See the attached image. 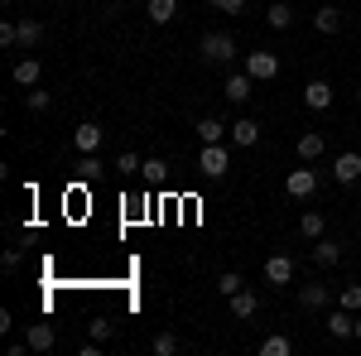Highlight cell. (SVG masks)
<instances>
[{
  "label": "cell",
  "instance_id": "1",
  "mask_svg": "<svg viewBox=\"0 0 361 356\" xmlns=\"http://www.w3.org/2000/svg\"><path fill=\"white\" fill-rule=\"evenodd\" d=\"M197 54L207 58V63H231V58H236V39L222 34V29H207L202 44H197Z\"/></svg>",
  "mask_w": 361,
  "mask_h": 356
},
{
  "label": "cell",
  "instance_id": "2",
  "mask_svg": "<svg viewBox=\"0 0 361 356\" xmlns=\"http://www.w3.org/2000/svg\"><path fill=\"white\" fill-rule=\"evenodd\" d=\"M197 168H202L207 178H226V168H231V154H226L222 145H202V154H197Z\"/></svg>",
  "mask_w": 361,
  "mask_h": 356
},
{
  "label": "cell",
  "instance_id": "3",
  "mask_svg": "<svg viewBox=\"0 0 361 356\" xmlns=\"http://www.w3.org/2000/svg\"><path fill=\"white\" fill-rule=\"evenodd\" d=\"M284 192H289V197H299V202H304V197H313V192H318V173H313V168H289Z\"/></svg>",
  "mask_w": 361,
  "mask_h": 356
},
{
  "label": "cell",
  "instance_id": "4",
  "mask_svg": "<svg viewBox=\"0 0 361 356\" xmlns=\"http://www.w3.org/2000/svg\"><path fill=\"white\" fill-rule=\"evenodd\" d=\"M246 73L255 78V82H270V78H279V58L275 54H246Z\"/></svg>",
  "mask_w": 361,
  "mask_h": 356
},
{
  "label": "cell",
  "instance_id": "5",
  "mask_svg": "<svg viewBox=\"0 0 361 356\" xmlns=\"http://www.w3.org/2000/svg\"><path fill=\"white\" fill-rule=\"evenodd\" d=\"M328 337H337V342H342V337H357V318H352V308L337 303L333 313H328Z\"/></svg>",
  "mask_w": 361,
  "mask_h": 356
},
{
  "label": "cell",
  "instance_id": "6",
  "mask_svg": "<svg viewBox=\"0 0 361 356\" xmlns=\"http://www.w3.org/2000/svg\"><path fill=\"white\" fill-rule=\"evenodd\" d=\"M304 106H308V111H328V106H333V82L313 78V82L304 87Z\"/></svg>",
  "mask_w": 361,
  "mask_h": 356
},
{
  "label": "cell",
  "instance_id": "7",
  "mask_svg": "<svg viewBox=\"0 0 361 356\" xmlns=\"http://www.w3.org/2000/svg\"><path fill=\"white\" fill-rule=\"evenodd\" d=\"M250 87H255V78H250V73H231V78L222 82V92H226V102L246 106V102H250Z\"/></svg>",
  "mask_w": 361,
  "mask_h": 356
},
{
  "label": "cell",
  "instance_id": "8",
  "mask_svg": "<svg viewBox=\"0 0 361 356\" xmlns=\"http://www.w3.org/2000/svg\"><path fill=\"white\" fill-rule=\"evenodd\" d=\"M265 284H294V260L289 255H270L265 260Z\"/></svg>",
  "mask_w": 361,
  "mask_h": 356
},
{
  "label": "cell",
  "instance_id": "9",
  "mask_svg": "<svg viewBox=\"0 0 361 356\" xmlns=\"http://www.w3.org/2000/svg\"><path fill=\"white\" fill-rule=\"evenodd\" d=\"M73 145H78L82 154H97V145H102V125H97V121H82V125L73 130Z\"/></svg>",
  "mask_w": 361,
  "mask_h": 356
},
{
  "label": "cell",
  "instance_id": "10",
  "mask_svg": "<svg viewBox=\"0 0 361 356\" xmlns=\"http://www.w3.org/2000/svg\"><path fill=\"white\" fill-rule=\"evenodd\" d=\"M323 149H328V140L318 135V130H304V135H299V159H304V164L323 159Z\"/></svg>",
  "mask_w": 361,
  "mask_h": 356
},
{
  "label": "cell",
  "instance_id": "11",
  "mask_svg": "<svg viewBox=\"0 0 361 356\" xmlns=\"http://www.w3.org/2000/svg\"><path fill=\"white\" fill-rule=\"evenodd\" d=\"M337 183H357L361 178V154H352V149H347V154H337Z\"/></svg>",
  "mask_w": 361,
  "mask_h": 356
},
{
  "label": "cell",
  "instance_id": "12",
  "mask_svg": "<svg viewBox=\"0 0 361 356\" xmlns=\"http://www.w3.org/2000/svg\"><path fill=\"white\" fill-rule=\"evenodd\" d=\"M231 313H236V318H255V313H260V294L236 289V294H231Z\"/></svg>",
  "mask_w": 361,
  "mask_h": 356
},
{
  "label": "cell",
  "instance_id": "13",
  "mask_svg": "<svg viewBox=\"0 0 361 356\" xmlns=\"http://www.w3.org/2000/svg\"><path fill=\"white\" fill-rule=\"evenodd\" d=\"M231 140H236L241 149H250V145L260 140V121H250V116H241V121L231 125Z\"/></svg>",
  "mask_w": 361,
  "mask_h": 356
},
{
  "label": "cell",
  "instance_id": "14",
  "mask_svg": "<svg viewBox=\"0 0 361 356\" xmlns=\"http://www.w3.org/2000/svg\"><path fill=\"white\" fill-rule=\"evenodd\" d=\"M193 130H197V140H202V145H222V130H231V125H222L217 116H202Z\"/></svg>",
  "mask_w": 361,
  "mask_h": 356
},
{
  "label": "cell",
  "instance_id": "15",
  "mask_svg": "<svg viewBox=\"0 0 361 356\" xmlns=\"http://www.w3.org/2000/svg\"><path fill=\"white\" fill-rule=\"evenodd\" d=\"M265 25L270 29H289L294 25V5H289V0H275V5L265 10Z\"/></svg>",
  "mask_w": 361,
  "mask_h": 356
},
{
  "label": "cell",
  "instance_id": "16",
  "mask_svg": "<svg viewBox=\"0 0 361 356\" xmlns=\"http://www.w3.org/2000/svg\"><path fill=\"white\" fill-rule=\"evenodd\" d=\"M29 352H54V328L49 323H29Z\"/></svg>",
  "mask_w": 361,
  "mask_h": 356
},
{
  "label": "cell",
  "instance_id": "17",
  "mask_svg": "<svg viewBox=\"0 0 361 356\" xmlns=\"http://www.w3.org/2000/svg\"><path fill=\"white\" fill-rule=\"evenodd\" d=\"M145 15H149V25H169V20L178 15V0H149Z\"/></svg>",
  "mask_w": 361,
  "mask_h": 356
},
{
  "label": "cell",
  "instance_id": "18",
  "mask_svg": "<svg viewBox=\"0 0 361 356\" xmlns=\"http://www.w3.org/2000/svg\"><path fill=\"white\" fill-rule=\"evenodd\" d=\"M39 73H44L39 58H20V63H15V82L20 87H39Z\"/></svg>",
  "mask_w": 361,
  "mask_h": 356
},
{
  "label": "cell",
  "instance_id": "19",
  "mask_svg": "<svg viewBox=\"0 0 361 356\" xmlns=\"http://www.w3.org/2000/svg\"><path fill=\"white\" fill-rule=\"evenodd\" d=\"M328 299H333L328 284H304V289H299V303H304V308H323Z\"/></svg>",
  "mask_w": 361,
  "mask_h": 356
},
{
  "label": "cell",
  "instance_id": "20",
  "mask_svg": "<svg viewBox=\"0 0 361 356\" xmlns=\"http://www.w3.org/2000/svg\"><path fill=\"white\" fill-rule=\"evenodd\" d=\"M313 29H318V34H337V29H342V15H337V5H323V10L313 15Z\"/></svg>",
  "mask_w": 361,
  "mask_h": 356
},
{
  "label": "cell",
  "instance_id": "21",
  "mask_svg": "<svg viewBox=\"0 0 361 356\" xmlns=\"http://www.w3.org/2000/svg\"><path fill=\"white\" fill-rule=\"evenodd\" d=\"M313 260H318V265H337V260H342V246H337V241H328V236H318Z\"/></svg>",
  "mask_w": 361,
  "mask_h": 356
},
{
  "label": "cell",
  "instance_id": "22",
  "mask_svg": "<svg viewBox=\"0 0 361 356\" xmlns=\"http://www.w3.org/2000/svg\"><path fill=\"white\" fill-rule=\"evenodd\" d=\"M299 236H304V241H318V236H323V217H318V212H304V217H299Z\"/></svg>",
  "mask_w": 361,
  "mask_h": 356
},
{
  "label": "cell",
  "instance_id": "23",
  "mask_svg": "<svg viewBox=\"0 0 361 356\" xmlns=\"http://www.w3.org/2000/svg\"><path fill=\"white\" fill-rule=\"evenodd\" d=\"M20 44H25V49H34V44H39V39H44V25H39V20H20Z\"/></svg>",
  "mask_w": 361,
  "mask_h": 356
},
{
  "label": "cell",
  "instance_id": "24",
  "mask_svg": "<svg viewBox=\"0 0 361 356\" xmlns=\"http://www.w3.org/2000/svg\"><path fill=\"white\" fill-rule=\"evenodd\" d=\"M140 173H145V183H164V178H169V164H164V159H145V164H140Z\"/></svg>",
  "mask_w": 361,
  "mask_h": 356
},
{
  "label": "cell",
  "instance_id": "25",
  "mask_svg": "<svg viewBox=\"0 0 361 356\" xmlns=\"http://www.w3.org/2000/svg\"><path fill=\"white\" fill-rule=\"evenodd\" d=\"M289 352H294L289 337H265V342H260V356H289Z\"/></svg>",
  "mask_w": 361,
  "mask_h": 356
},
{
  "label": "cell",
  "instance_id": "26",
  "mask_svg": "<svg viewBox=\"0 0 361 356\" xmlns=\"http://www.w3.org/2000/svg\"><path fill=\"white\" fill-rule=\"evenodd\" d=\"M154 356H178V337L173 332H159L154 337Z\"/></svg>",
  "mask_w": 361,
  "mask_h": 356
},
{
  "label": "cell",
  "instance_id": "27",
  "mask_svg": "<svg viewBox=\"0 0 361 356\" xmlns=\"http://www.w3.org/2000/svg\"><path fill=\"white\" fill-rule=\"evenodd\" d=\"M337 303H342V308H352V313H361V284H347V289L337 294Z\"/></svg>",
  "mask_w": 361,
  "mask_h": 356
},
{
  "label": "cell",
  "instance_id": "28",
  "mask_svg": "<svg viewBox=\"0 0 361 356\" xmlns=\"http://www.w3.org/2000/svg\"><path fill=\"white\" fill-rule=\"evenodd\" d=\"M217 289H222L226 299H231V294H236V289H246V279H241V274H236V270H226L222 279H217Z\"/></svg>",
  "mask_w": 361,
  "mask_h": 356
},
{
  "label": "cell",
  "instance_id": "29",
  "mask_svg": "<svg viewBox=\"0 0 361 356\" xmlns=\"http://www.w3.org/2000/svg\"><path fill=\"white\" fill-rule=\"evenodd\" d=\"M116 173H140V154H135V149L116 154Z\"/></svg>",
  "mask_w": 361,
  "mask_h": 356
},
{
  "label": "cell",
  "instance_id": "30",
  "mask_svg": "<svg viewBox=\"0 0 361 356\" xmlns=\"http://www.w3.org/2000/svg\"><path fill=\"white\" fill-rule=\"evenodd\" d=\"M212 10H222V15H241L246 10V0H207Z\"/></svg>",
  "mask_w": 361,
  "mask_h": 356
},
{
  "label": "cell",
  "instance_id": "31",
  "mask_svg": "<svg viewBox=\"0 0 361 356\" xmlns=\"http://www.w3.org/2000/svg\"><path fill=\"white\" fill-rule=\"evenodd\" d=\"M29 111H49V92H39V87H29Z\"/></svg>",
  "mask_w": 361,
  "mask_h": 356
},
{
  "label": "cell",
  "instance_id": "32",
  "mask_svg": "<svg viewBox=\"0 0 361 356\" xmlns=\"http://www.w3.org/2000/svg\"><path fill=\"white\" fill-rule=\"evenodd\" d=\"M92 337H97V342H106V337H111V323H106V318H97V323H92Z\"/></svg>",
  "mask_w": 361,
  "mask_h": 356
},
{
  "label": "cell",
  "instance_id": "33",
  "mask_svg": "<svg viewBox=\"0 0 361 356\" xmlns=\"http://www.w3.org/2000/svg\"><path fill=\"white\" fill-rule=\"evenodd\" d=\"M0 265H5V270H20V250L10 246V250H5V255H0Z\"/></svg>",
  "mask_w": 361,
  "mask_h": 356
},
{
  "label": "cell",
  "instance_id": "34",
  "mask_svg": "<svg viewBox=\"0 0 361 356\" xmlns=\"http://www.w3.org/2000/svg\"><path fill=\"white\" fill-rule=\"evenodd\" d=\"M357 342H361V313H357Z\"/></svg>",
  "mask_w": 361,
  "mask_h": 356
},
{
  "label": "cell",
  "instance_id": "35",
  "mask_svg": "<svg viewBox=\"0 0 361 356\" xmlns=\"http://www.w3.org/2000/svg\"><path fill=\"white\" fill-rule=\"evenodd\" d=\"M357 102H361V87H357Z\"/></svg>",
  "mask_w": 361,
  "mask_h": 356
}]
</instances>
